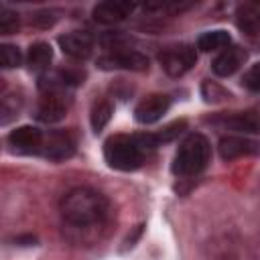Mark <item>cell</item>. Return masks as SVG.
<instances>
[{
    "instance_id": "cell-7",
    "label": "cell",
    "mask_w": 260,
    "mask_h": 260,
    "mask_svg": "<svg viewBox=\"0 0 260 260\" xmlns=\"http://www.w3.org/2000/svg\"><path fill=\"white\" fill-rule=\"evenodd\" d=\"M98 65L102 69H128V71H144L148 69L146 55L134 51V49H120V51H108L98 59Z\"/></svg>"
},
{
    "instance_id": "cell-10",
    "label": "cell",
    "mask_w": 260,
    "mask_h": 260,
    "mask_svg": "<svg viewBox=\"0 0 260 260\" xmlns=\"http://www.w3.org/2000/svg\"><path fill=\"white\" fill-rule=\"evenodd\" d=\"M43 138L45 134L35 128V126H20L16 130H12L8 134V144L22 154H32V152H41L43 148Z\"/></svg>"
},
{
    "instance_id": "cell-13",
    "label": "cell",
    "mask_w": 260,
    "mask_h": 260,
    "mask_svg": "<svg viewBox=\"0 0 260 260\" xmlns=\"http://www.w3.org/2000/svg\"><path fill=\"white\" fill-rule=\"evenodd\" d=\"M132 10H134L132 2H120V0L100 2L93 8V18L95 22H102V24H116V22L126 20L132 14Z\"/></svg>"
},
{
    "instance_id": "cell-19",
    "label": "cell",
    "mask_w": 260,
    "mask_h": 260,
    "mask_svg": "<svg viewBox=\"0 0 260 260\" xmlns=\"http://www.w3.org/2000/svg\"><path fill=\"white\" fill-rule=\"evenodd\" d=\"M16 28H18V14L8 8H2L0 10V32L12 35V32H16Z\"/></svg>"
},
{
    "instance_id": "cell-17",
    "label": "cell",
    "mask_w": 260,
    "mask_h": 260,
    "mask_svg": "<svg viewBox=\"0 0 260 260\" xmlns=\"http://www.w3.org/2000/svg\"><path fill=\"white\" fill-rule=\"evenodd\" d=\"M112 112H114V108H112V104L108 102V100H102V102H98L93 108H91V128H93V132H102L106 126H108V122H110V118H112Z\"/></svg>"
},
{
    "instance_id": "cell-15",
    "label": "cell",
    "mask_w": 260,
    "mask_h": 260,
    "mask_svg": "<svg viewBox=\"0 0 260 260\" xmlns=\"http://www.w3.org/2000/svg\"><path fill=\"white\" fill-rule=\"evenodd\" d=\"M51 59H53V49L49 43L45 41H37L28 47V55H26V65L30 71L35 73H45L51 65Z\"/></svg>"
},
{
    "instance_id": "cell-5",
    "label": "cell",
    "mask_w": 260,
    "mask_h": 260,
    "mask_svg": "<svg viewBox=\"0 0 260 260\" xmlns=\"http://www.w3.org/2000/svg\"><path fill=\"white\" fill-rule=\"evenodd\" d=\"M158 61H160V67L171 77H181L195 65L197 53L191 45H173V47H167L160 53Z\"/></svg>"
},
{
    "instance_id": "cell-11",
    "label": "cell",
    "mask_w": 260,
    "mask_h": 260,
    "mask_svg": "<svg viewBox=\"0 0 260 260\" xmlns=\"http://www.w3.org/2000/svg\"><path fill=\"white\" fill-rule=\"evenodd\" d=\"M260 152V142L248 136H223L219 140V154L223 160H234L240 156H250Z\"/></svg>"
},
{
    "instance_id": "cell-14",
    "label": "cell",
    "mask_w": 260,
    "mask_h": 260,
    "mask_svg": "<svg viewBox=\"0 0 260 260\" xmlns=\"http://www.w3.org/2000/svg\"><path fill=\"white\" fill-rule=\"evenodd\" d=\"M238 26L248 37L260 35V2H244L236 10Z\"/></svg>"
},
{
    "instance_id": "cell-2",
    "label": "cell",
    "mask_w": 260,
    "mask_h": 260,
    "mask_svg": "<svg viewBox=\"0 0 260 260\" xmlns=\"http://www.w3.org/2000/svg\"><path fill=\"white\" fill-rule=\"evenodd\" d=\"M211 158V146L209 140L203 134H189L173 158V173L181 179L199 175Z\"/></svg>"
},
{
    "instance_id": "cell-3",
    "label": "cell",
    "mask_w": 260,
    "mask_h": 260,
    "mask_svg": "<svg viewBox=\"0 0 260 260\" xmlns=\"http://www.w3.org/2000/svg\"><path fill=\"white\" fill-rule=\"evenodd\" d=\"M144 146L138 142L136 134L126 136V134H116L110 136L104 144V156L106 162L112 169L118 171H134L144 162Z\"/></svg>"
},
{
    "instance_id": "cell-21",
    "label": "cell",
    "mask_w": 260,
    "mask_h": 260,
    "mask_svg": "<svg viewBox=\"0 0 260 260\" xmlns=\"http://www.w3.org/2000/svg\"><path fill=\"white\" fill-rule=\"evenodd\" d=\"M242 85L250 91H260V63H254L242 77Z\"/></svg>"
},
{
    "instance_id": "cell-8",
    "label": "cell",
    "mask_w": 260,
    "mask_h": 260,
    "mask_svg": "<svg viewBox=\"0 0 260 260\" xmlns=\"http://www.w3.org/2000/svg\"><path fill=\"white\" fill-rule=\"evenodd\" d=\"M171 108V98L165 93H150L144 100H140V104L134 110V116L140 124H152L156 120H160L167 110Z\"/></svg>"
},
{
    "instance_id": "cell-9",
    "label": "cell",
    "mask_w": 260,
    "mask_h": 260,
    "mask_svg": "<svg viewBox=\"0 0 260 260\" xmlns=\"http://www.w3.org/2000/svg\"><path fill=\"white\" fill-rule=\"evenodd\" d=\"M59 47L71 59H87L93 51V37L87 30H71L59 37Z\"/></svg>"
},
{
    "instance_id": "cell-22",
    "label": "cell",
    "mask_w": 260,
    "mask_h": 260,
    "mask_svg": "<svg viewBox=\"0 0 260 260\" xmlns=\"http://www.w3.org/2000/svg\"><path fill=\"white\" fill-rule=\"evenodd\" d=\"M20 110V98L14 93V95H4L2 98V114H4V118H2V122H8L10 120V116H18L16 112Z\"/></svg>"
},
{
    "instance_id": "cell-6",
    "label": "cell",
    "mask_w": 260,
    "mask_h": 260,
    "mask_svg": "<svg viewBox=\"0 0 260 260\" xmlns=\"http://www.w3.org/2000/svg\"><path fill=\"white\" fill-rule=\"evenodd\" d=\"M75 146H77V138L71 130H51L43 138L41 154L51 160H63L75 152Z\"/></svg>"
},
{
    "instance_id": "cell-16",
    "label": "cell",
    "mask_w": 260,
    "mask_h": 260,
    "mask_svg": "<svg viewBox=\"0 0 260 260\" xmlns=\"http://www.w3.org/2000/svg\"><path fill=\"white\" fill-rule=\"evenodd\" d=\"M232 43L228 30L215 28V30H207L197 39V49L209 53V51H217V49H225Z\"/></svg>"
},
{
    "instance_id": "cell-4",
    "label": "cell",
    "mask_w": 260,
    "mask_h": 260,
    "mask_svg": "<svg viewBox=\"0 0 260 260\" xmlns=\"http://www.w3.org/2000/svg\"><path fill=\"white\" fill-rule=\"evenodd\" d=\"M69 102H71V98L67 95V89H43L41 100L35 110V116H37V120H41L45 124L59 122L67 114Z\"/></svg>"
},
{
    "instance_id": "cell-20",
    "label": "cell",
    "mask_w": 260,
    "mask_h": 260,
    "mask_svg": "<svg viewBox=\"0 0 260 260\" xmlns=\"http://www.w3.org/2000/svg\"><path fill=\"white\" fill-rule=\"evenodd\" d=\"M183 128H185V122H183V120H181V122H173V124H169L167 128H162L160 132H156V134H152V136H154L156 144L160 146V142H169V140H173L175 136H179V134L183 132Z\"/></svg>"
},
{
    "instance_id": "cell-12",
    "label": "cell",
    "mask_w": 260,
    "mask_h": 260,
    "mask_svg": "<svg viewBox=\"0 0 260 260\" xmlns=\"http://www.w3.org/2000/svg\"><path fill=\"white\" fill-rule=\"evenodd\" d=\"M248 59V53L242 49V47H228L223 49L211 63V69L215 75L219 77H228V75H234Z\"/></svg>"
},
{
    "instance_id": "cell-1",
    "label": "cell",
    "mask_w": 260,
    "mask_h": 260,
    "mask_svg": "<svg viewBox=\"0 0 260 260\" xmlns=\"http://www.w3.org/2000/svg\"><path fill=\"white\" fill-rule=\"evenodd\" d=\"M61 217L73 242L91 244L100 240L112 223V205L100 191L77 187L63 197Z\"/></svg>"
},
{
    "instance_id": "cell-18",
    "label": "cell",
    "mask_w": 260,
    "mask_h": 260,
    "mask_svg": "<svg viewBox=\"0 0 260 260\" xmlns=\"http://www.w3.org/2000/svg\"><path fill=\"white\" fill-rule=\"evenodd\" d=\"M20 61H22V55H20L18 47L8 45V43L0 47V63H2V67H4V69L18 67V65H20Z\"/></svg>"
}]
</instances>
